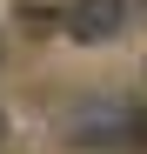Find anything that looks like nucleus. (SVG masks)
<instances>
[{
    "mask_svg": "<svg viewBox=\"0 0 147 154\" xmlns=\"http://www.w3.org/2000/svg\"><path fill=\"white\" fill-rule=\"evenodd\" d=\"M67 141L74 147H100V154L140 147L147 141V114L127 107V100H114V94H94V100H80V107L67 114Z\"/></svg>",
    "mask_w": 147,
    "mask_h": 154,
    "instance_id": "f257e3e1",
    "label": "nucleus"
},
{
    "mask_svg": "<svg viewBox=\"0 0 147 154\" xmlns=\"http://www.w3.org/2000/svg\"><path fill=\"white\" fill-rule=\"evenodd\" d=\"M120 27H127V0H67L60 7V34L80 47H107L120 40Z\"/></svg>",
    "mask_w": 147,
    "mask_h": 154,
    "instance_id": "f03ea898",
    "label": "nucleus"
}]
</instances>
